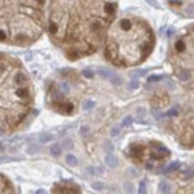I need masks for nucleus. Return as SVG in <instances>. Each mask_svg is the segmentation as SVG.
I'll use <instances>...</instances> for the list:
<instances>
[{
    "label": "nucleus",
    "instance_id": "18",
    "mask_svg": "<svg viewBox=\"0 0 194 194\" xmlns=\"http://www.w3.org/2000/svg\"><path fill=\"white\" fill-rule=\"evenodd\" d=\"M162 79V76H158V75H151V76L147 78V83H151V82H159Z\"/></svg>",
    "mask_w": 194,
    "mask_h": 194
},
{
    "label": "nucleus",
    "instance_id": "17",
    "mask_svg": "<svg viewBox=\"0 0 194 194\" xmlns=\"http://www.w3.org/2000/svg\"><path fill=\"white\" fill-rule=\"evenodd\" d=\"M128 88L129 89H137L139 88V80H132V82H129V84H128Z\"/></svg>",
    "mask_w": 194,
    "mask_h": 194
},
{
    "label": "nucleus",
    "instance_id": "1",
    "mask_svg": "<svg viewBox=\"0 0 194 194\" xmlns=\"http://www.w3.org/2000/svg\"><path fill=\"white\" fill-rule=\"evenodd\" d=\"M127 155L133 163L141 166L147 170L160 167L170 158L171 153L167 147L160 142H150V144H131L127 150Z\"/></svg>",
    "mask_w": 194,
    "mask_h": 194
},
{
    "label": "nucleus",
    "instance_id": "14",
    "mask_svg": "<svg viewBox=\"0 0 194 194\" xmlns=\"http://www.w3.org/2000/svg\"><path fill=\"white\" fill-rule=\"evenodd\" d=\"M93 106H95V101H92V100H88L83 103V109H84V110H89Z\"/></svg>",
    "mask_w": 194,
    "mask_h": 194
},
{
    "label": "nucleus",
    "instance_id": "10",
    "mask_svg": "<svg viewBox=\"0 0 194 194\" xmlns=\"http://www.w3.org/2000/svg\"><path fill=\"white\" fill-rule=\"evenodd\" d=\"M39 140H40L41 144H47V142H49V141L53 140V136H52V135H48V133H43V135H40Z\"/></svg>",
    "mask_w": 194,
    "mask_h": 194
},
{
    "label": "nucleus",
    "instance_id": "6",
    "mask_svg": "<svg viewBox=\"0 0 194 194\" xmlns=\"http://www.w3.org/2000/svg\"><path fill=\"white\" fill-rule=\"evenodd\" d=\"M180 168V163L176 160V162H172V163H170V164L167 166V167L164 168V171L163 172H166V173H168V172H173V171H176V170H178Z\"/></svg>",
    "mask_w": 194,
    "mask_h": 194
},
{
    "label": "nucleus",
    "instance_id": "27",
    "mask_svg": "<svg viewBox=\"0 0 194 194\" xmlns=\"http://www.w3.org/2000/svg\"><path fill=\"white\" fill-rule=\"evenodd\" d=\"M36 194H47V193H45V190L40 189V190H38V191H36Z\"/></svg>",
    "mask_w": 194,
    "mask_h": 194
},
{
    "label": "nucleus",
    "instance_id": "11",
    "mask_svg": "<svg viewBox=\"0 0 194 194\" xmlns=\"http://www.w3.org/2000/svg\"><path fill=\"white\" fill-rule=\"evenodd\" d=\"M110 80H111V83L113 84H116V85H119V84H122L123 83V79H122L120 76H116V75H111V78H110Z\"/></svg>",
    "mask_w": 194,
    "mask_h": 194
},
{
    "label": "nucleus",
    "instance_id": "21",
    "mask_svg": "<svg viewBox=\"0 0 194 194\" xmlns=\"http://www.w3.org/2000/svg\"><path fill=\"white\" fill-rule=\"evenodd\" d=\"M147 3H149L150 5H151V7H154V8H159V4H158L157 1H155V0H146Z\"/></svg>",
    "mask_w": 194,
    "mask_h": 194
},
{
    "label": "nucleus",
    "instance_id": "20",
    "mask_svg": "<svg viewBox=\"0 0 194 194\" xmlns=\"http://www.w3.org/2000/svg\"><path fill=\"white\" fill-rule=\"evenodd\" d=\"M119 132H120V129L118 128V127H113V128H111V136H118L119 135Z\"/></svg>",
    "mask_w": 194,
    "mask_h": 194
},
{
    "label": "nucleus",
    "instance_id": "12",
    "mask_svg": "<svg viewBox=\"0 0 194 194\" xmlns=\"http://www.w3.org/2000/svg\"><path fill=\"white\" fill-rule=\"evenodd\" d=\"M72 144H74V142H72L71 139H65L64 141H62V145H64L65 149H71V147H72Z\"/></svg>",
    "mask_w": 194,
    "mask_h": 194
},
{
    "label": "nucleus",
    "instance_id": "7",
    "mask_svg": "<svg viewBox=\"0 0 194 194\" xmlns=\"http://www.w3.org/2000/svg\"><path fill=\"white\" fill-rule=\"evenodd\" d=\"M51 154L54 155V157H58V155H61V146H59L58 144H54L51 146Z\"/></svg>",
    "mask_w": 194,
    "mask_h": 194
},
{
    "label": "nucleus",
    "instance_id": "15",
    "mask_svg": "<svg viewBox=\"0 0 194 194\" xmlns=\"http://www.w3.org/2000/svg\"><path fill=\"white\" fill-rule=\"evenodd\" d=\"M178 80H181V82H186V80H189V72L188 71H183L178 74Z\"/></svg>",
    "mask_w": 194,
    "mask_h": 194
},
{
    "label": "nucleus",
    "instance_id": "9",
    "mask_svg": "<svg viewBox=\"0 0 194 194\" xmlns=\"http://www.w3.org/2000/svg\"><path fill=\"white\" fill-rule=\"evenodd\" d=\"M66 163L69 166H76V163H78L76 157H75V155H72V154H67L66 155Z\"/></svg>",
    "mask_w": 194,
    "mask_h": 194
},
{
    "label": "nucleus",
    "instance_id": "16",
    "mask_svg": "<svg viewBox=\"0 0 194 194\" xmlns=\"http://www.w3.org/2000/svg\"><path fill=\"white\" fill-rule=\"evenodd\" d=\"M132 122H133V119H132V116L127 115L126 118L123 119V123H122V124H123L124 127H128V126H131V124H132Z\"/></svg>",
    "mask_w": 194,
    "mask_h": 194
},
{
    "label": "nucleus",
    "instance_id": "13",
    "mask_svg": "<svg viewBox=\"0 0 194 194\" xmlns=\"http://www.w3.org/2000/svg\"><path fill=\"white\" fill-rule=\"evenodd\" d=\"M139 194H146V181H141V183H140Z\"/></svg>",
    "mask_w": 194,
    "mask_h": 194
},
{
    "label": "nucleus",
    "instance_id": "4",
    "mask_svg": "<svg viewBox=\"0 0 194 194\" xmlns=\"http://www.w3.org/2000/svg\"><path fill=\"white\" fill-rule=\"evenodd\" d=\"M105 162H106V164H107L109 167L114 168V167H116V164H118V158H116L115 155H113V154H107L105 157Z\"/></svg>",
    "mask_w": 194,
    "mask_h": 194
},
{
    "label": "nucleus",
    "instance_id": "2",
    "mask_svg": "<svg viewBox=\"0 0 194 194\" xmlns=\"http://www.w3.org/2000/svg\"><path fill=\"white\" fill-rule=\"evenodd\" d=\"M52 194H82V189L71 180H61L53 185Z\"/></svg>",
    "mask_w": 194,
    "mask_h": 194
},
{
    "label": "nucleus",
    "instance_id": "8",
    "mask_svg": "<svg viewBox=\"0 0 194 194\" xmlns=\"http://www.w3.org/2000/svg\"><path fill=\"white\" fill-rule=\"evenodd\" d=\"M159 190L163 194H170V185L166 181H160L159 183Z\"/></svg>",
    "mask_w": 194,
    "mask_h": 194
},
{
    "label": "nucleus",
    "instance_id": "29",
    "mask_svg": "<svg viewBox=\"0 0 194 194\" xmlns=\"http://www.w3.org/2000/svg\"><path fill=\"white\" fill-rule=\"evenodd\" d=\"M0 135H1V131H0Z\"/></svg>",
    "mask_w": 194,
    "mask_h": 194
},
{
    "label": "nucleus",
    "instance_id": "5",
    "mask_svg": "<svg viewBox=\"0 0 194 194\" xmlns=\"http://www.w3.org/2000/svg\"><path fill=\"white\" fill-rule=\"evenodd\" d=\"M97 72H98V75H100V76L105 78V79H110L111 75H113V72H111L109 69H106V67H98Z\"/></svg>",
    "mask_w": 194,
    "mask_h": 194
},
{
    "label": "nucleus",
    "instance_id": "24",
    "mask_svg": "<svg viewBox=\"0 0 194 194\" xmlns=\"http://www.w3.org/2000/svg\"><path fill=\"white\" fill-rule=\"evenodd\" d=\"M126 190H128V193H132V184H126Z\"/></svg>",
    "mask_w": 194,
    "mask_h": 194
},
{
    "label": "nucleus",
    "instance_id": "19",
    "mask_svg": "<svg viewBox=\"0 0 194 194\" xmlns=\"http://www.w3.org/2000/svg\"><path fill=\"white\" fill-rule=\"evenodd\" d=\"M83 75H84L85 78H93V72H92V70H89V69H85L84 71H83Z\"/></svg>",
    "mask_w": 194,
    "mask_h": 194
},
{
    "label": "nucleus",
    "instance_id": "3",
    "mask_svg": "<svg viewBox=\"0 0 194 194\" xmlns=\"http://www.w3.org/2000/svg\"><path fill=\"white\" fill-rule=\"evenodd\" d=\"M0 194H16L14 185L3 173H0Z\"/></svg>",
    "mask_w": 194,
    "mask_h": 194
},
{
    "label": "nucleus",
    "instance_id": "25",
    "mask_svg": "<svg viewBox=\"0 0 194 194\" xmlns=\"http://www.w3.org/2000/svg\"><path fill=\"white\" fill-rule=\"evenodd\" d=\"M61 88L65 91V92H69V85L66 84V83H62V85H61Z\"/></svg>",
    "mask_w": 194,
    "mask_h": 194
},
{
    "label": "nucleus",
    "instance_id": "28",
    "mask_svg": "<svg viewBox=\"0 0 194 194\" xmlns=\"http://www.w3.org/2000/svg\"><path fill=\"white\" fill-rule=\"evenodd\" d=\"M172 32H173V30H168L167 35H168V36H171V35H172Z\"/></svg>",
    "mask_w": 194,
    "mask_h": 194
},
{
    "label": "nucleus",
    "instance_id": "26",
    "mask_svg": "<svg viewBox=\"0 0 194 194\" xmlns=\"http://www.w3.org/2000/svg\"><path fill=\"white\" fill-rule=\"evenodd\" d=\"M168 115H171V116H172V115H176V114H177V111H176V110H171V111H168Z\"/></svg>",
    "mask_w": 194,
    "mask_h": 194
},
{
    "label": "nucleus",
    "instance_id": "23",
    "mask_svg": "<svg viewBox=\"0 0 194 194\" xmlns=\"http://www.w3.org/2000/svg\"><path fill=\"white\" fill-rule=\"evenodd\" d=\"M102 185H103L102 183H95L93 184V188L97 189V190H101V189H102Z\"/></svg>",
    "mask_w": 194,
    "mask_h": 194
},
{
    "label": "nucleus",
    "instance_id": "22",
    "mask_svg": "<svg viewBox=\"0 0 194 194\" xmlns=\"http://www.w3.org/2000/svg\"><path fill=\"white\" fill-rule=\"evenodd\" d=\"M137 113H139L140 118H142V116L145 115V109L144 107H139V109H137Z\"/></svg>",
    "mask_w": 194,
    "mask_h": 194
}]
</instances>
